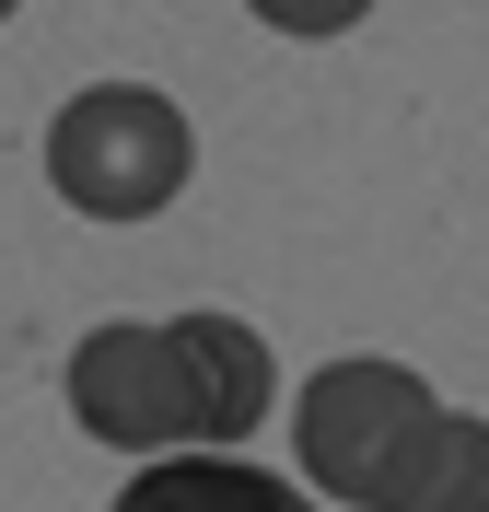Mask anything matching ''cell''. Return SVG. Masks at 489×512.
<instances>
[{
  "instance_id": "cell-6",
  "label": "cell",
  "mask_w": 489,
  "mask_h": 512,
  "mask_svg": "<svg viewBox=\"0 0 489 512\" xmlns=\"http://www.w3.org/2000/svg\"><path fill=\"white\" fill-rule=\"evenodd\" d=\"M396 512H489V419L443 408V431H431V454H420V478H408Z\"/></svg>"
},
{
  "instance_id": "cell-4",
  "label": "cell",
  "mask_w": 489,
  "mask_h": 512,
  "mask_svg": "<svg viewBox=\"0 0 489 512\" xmlns=\"http://www.w3.org/2000/svg\"><path fill=\"white\" fill-rule=\"evenodd\" d=\"M105 512H326V501L292 489L280 466H245L233 443H187V454H140V478Z\"/></svg>"
},
{
  "instance_id": "cell-2",
  "label": "cell",
  "mask_w": 489,
  "mask_h": 512,
  "mask_svg": "<svg viewBox=\"0 0 489 512\" xmlns=\"http://www.w3.org/2000/svg\"><path fill=\"white\" fill-rule=\"evenodd\" d=\"M187 175H198L187 105L152 94V82H82L47 117V187L82 222H152L187 198Z\"/></svg>"
},
{
  "instance_id": "cell-7",
  "label": "cell",
  "mask_w": 489,
  "mask_h": 512,
  "mask_svg": "<svg viewBox=\"0 0 489 512\" xmlns=\"http://www.w3.org/2000/svg\"><path fill=\"white\" fill-rule=\"evenodd\" d=\"M268 35H303V47H326V35H350V24H373V0H245Z\"/></svg>"
},
{
  "instance_id": "cell-3",
  "label": "cell",
  "mask_w": 489,
  "mask_h": 512,
  "mask_svg": "<svg viewBox=\"0 0 489 512\" xmlns=\"http://www.w3.org/2000/svg\"><path fill=\"white\" fill-rule=\"evenodd\" d=\"M70 419L94 431L105 454H187L210 443V419H198V384L175 361V326H140V315H105L82 350H70Z\"/></svg>"
},
{
  "instance_id": "cell-5",
  "label": "cell",
  "mask_w": 489,
  "mask_h": 512,
  "mask_svg": "<svg viewBox=\"0 0 489 512\" xmlns=\"http://www.w3.org/2000/svg\"><path fill=\"white\" fill-rule=\"evenodd\" d=\"M175 361H187V384H198V419H210V443H245L268 419V396H280V361H268V338L245 315H175Z\"/></svg>"
},
{
  "instance_id": "cell-1",
  "label": "cell",
  "mask_w": 489,
  "mask_h": 512,
  "mask_svg": "<svg viewBox=\"0 0 489 512\" xmlns=\"http://www.w3.org/2000/svg\"><path fill=\"white\" fill-rule=\"evenodd\" d=\"M431 431H443V396L408 361H326L292 396V466L326 512H396Z\"/></svg>"
},
{
  "instance_id": "cell-8",
  "label": "cell",
  "mask_w": 489,
  "mask_h": 512,
  "mask_svg": "<svg viewBox=\"0 0 489 512\" xmlns=\"http://www.w3.org/2000/svg\"><path fill=\"white\" fill-rule=\"evenodd\" d=\"M12 12H24V0H0V24H12Z\"/></svg>"
}]
</instances>
